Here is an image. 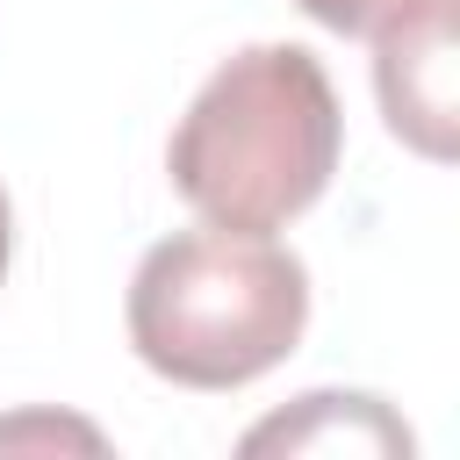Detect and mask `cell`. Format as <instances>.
<instances>
[{
  "mask_svg": "<svg viewBox=\"0 0 460 460\" xmlns=\"http://www.w3.org/2000/svg\"><path fill=\"white\" fill-rule=\"evenodd\" d=\"M7 259H14V208H7V187H0V280H7Z\"/></svg>",
  "mask_w": 460,
  "mask_h": 460,
  "instance_id": "cell-7",
  "label": "cell"
},
{
  "mask_svg": "<svg viewBox=\"0 0 460 460\" xmlns=\"http://www.w3.org/2000/svg\"><path fill=\"white\" fill-rule=\"evenodd\" d=\"M338 144L331 72L302 43H252L201 79L165 144V172L201 223L280 230L331 187Z\"/></svg>",
  "mask_w": 460,
  "mask_h": 460,
  "instance_id": "cell-1",
  "label": "cell"
},
{
  "mask_svg": "<svg viewBox=\"0 0 460 460\" xmlns=\"http://www.w3.org/2000/svg\"><path fill=\"white\" fill-rule=\"evenodd\" d=\"M309 22H323V29H338V36H374L381 22H395L402 7H417V0H295Z\"/></svg>",
  "mask_w": 460,
  "mask_h": 460,
  "instance_id": "cell-5",
  "label": "cell"
},
{
  "mask_svg": "<svg viewBox=\"0 0 460 460\" xmlns=\"http://www.w3.org/2000/svg\"><path fill=\"white\" fill-rule=\"evenodd\" d=\"M129 345L172 388H244L309 323V266L273 230H172L129 273Z\"/></svg>",
  "mask_w": 460,
  "mask_h": 460,
  "instance_id": "cell-2",
  "label": "cell"
},
{
  "mask_svg": "<svg viewBox=\"0 0 460 460\" xmlns=\"http://www.w3.org/2000/svg\"><path fill=\"white\" fill-rule=\"evenodd\" d=\"M244 453H410V424L381 395L316 388L295 410L244 431Z\"/></svg>",
  "mask_w": 460,
  "mask_h": 460,
  "instance_id": "cell-4",
  "label": "cell"
},
{
  "mask_svg": "<svg viewBox=\"0 0 460 460\" xmlns=\"http://www.w3.org/2000/svg\"><path fill=\"white\" fill-rule=\"evenodd\" d=\"M14 438H79V446H101L86 424H43V417L36 424H0V446H14Z\"/></svg>",
  "mask_w": 460,
  "mask_h": 460,
  "instance_id": "cell-6",
  "label": "cell"
},
{
  "mask_svg": "<svg viewBox=\"0 0 460 460\" xmlns=\"http://www.w3.org/2000/svg\"><path fill=\"white\" fill-rule=\"evenodd\" d=\"M374 93L410 151L453 158V0H417L374 29Z\"/></svg>",
  "mask_w": 460,
  "mask_h": 460,
  "instance_id": "cell-3",
  "label": "cell"
}]
</instances>
